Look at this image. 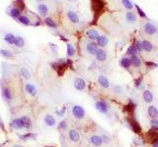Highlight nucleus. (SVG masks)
<instances>
[{
	"mask_svg": "<svg viewBox=\"0 0 158 147\" xmlns=\"http://www.w3.org/2000/svg\"><path fill=\"white\" fill-rule=\"evenodd\" d=\"M71 112H72L73 117L75 118V119H77V120H82V119H84L85 114H86L84 108H83V107L80 106V105H74V106L72 107Z\"/></svg>",
	"mask_w": 158,
	"mask_h": 147,
	"instance_id": "1",
	"label": "nucleus"
},
{
	"mask_svg": "<svg viewBox=\"0 0 158 147\" xmlns=\"http://www.w3.org/2000/svg\"><path fill=\"white\" fill-rule=\"evenodd\" d=\"M95 108L97 109L98 112H100L101 114H108L109 112V106L105 101H97L95 103Z\"/></svg>",
	"mask_w": 158,
	"mask_h": 147,
	"instance_id": "2",
	"label": "nucleus"
},
{
	"mask_svg": "<svg viewBox=\"0 0 158 147\" xmlns=\"http://www.w3.org/2000/svg\"><path fill=\"white\" fill-rule=\"evenodd\" d=\"M73 86H74V88H75V89H77L79 91H82V90L85 89L86 82H85V81L83 79H81V78H76L75 79H74V82H73Z\"/></svg>",
	"mask_w": 158,
	"mask_h": 147,
	"instance_id": "3",
	"label": "nucleus"
},
{
	"mask_svg": "<svg viewBox=\"0 0 158 147\" xmlns=\"http://www.w3.org/2000/svg\"><path fill=\"white\" fill-rule=\"evenodd\" d=\"M143 30L146 34L152 35L157 32V29L152 23H145L143 26Z\"/></svg>",
	"mask_w": 158,
	"mask_h": 147,
	"instance_id": "4",
	"label": "nucleus"
},
{
	"mask_svg": "<svg viewBox=\"0 0 158 147\" xmlns=\"http://www.w3.org/2000/svg\"><path fill=\"white\" fill-rule=\"evenodd\" d=\"M89 141L91 142V144L92 145H94L96 147H100V146H102L103 145V139H102V136H100V135H91L90 136V138H89Z\"/></svg>",
	"mask_w": 158,
	"mask_h": 147,
	"instance_id": "5",
	"label": "nucleus"
},
{
	"mask_svg": "<svg viewBox=\"0 0 158 147\" xmlns=\"http://www.w3.org/2000/svg\"><path fill=\"white\" fill-rule=\"evenodd\" d=\"M9 126H10V128H14V130H17V131L23 130V128H24V126H23V123H22L21 118H16V119H14L9 124Z\"/></svg>",
	"mask_w": 158,
	"mask_h": 147,
	"instance_id": "6",
	"label": "nucleus"
},
{
	"mask_svg": "<svg viewBox=\"0 0 158 147\" xmlns=\"http://www.w3.org/2000/svg\"><path fill=\"white\" fill-rule=\"evenodd\" d=\"M98 83L100 84V86H102L103 88H109L110 87V82L106 75H101L98 77Z\"/></svg>",
	"mask_w": 158,
	"mask_h": 147,
	"instance_id": "7",
	"label": "nucleus"
},
{
	"mask_svg": "<svg viewBox=\"0 0 158 147\" xmlns=\"http://www.w3.org/2000/svg\"><path fill=\"white\" fill-rule=\"evenodd\" d=\"M68 136H69V139L72 142L77 143V142L80 141V135H79L78 131L75 130H70L68 131Z\"/></svg>",
	"mask_w": 158,
	"mask_h": 147,
	"instance_id": "8",
	"label": "nucleus"
},
{
	"mask_svg": "<svg viewBox=\"0 0 158 147\" xmlns=\"http://www.w3.org/2000/svg\"><path fill=\"white\" fill-rule=\"evenodd\" d=\"M98 49H99V48H98V44L95 43V42H89V43L86 45V50H87V52H88L89 54H91V55H95Z\"/></svg>",
	"mask_w": 158,
	"mask_h": 147,
	"instance_id": "9",
	"label": "nucleus"
},
{
	"mask_svg": "<svg viewBox=\"0 0 158 147\" xmlns=\"http://www.w3.org/2000/svg\"><path fill=\"white\" fill-rule=\"evenodd\" d=\"M147 113L149 117L151 118V120L158 119V109L155 106H149L147 109Z\"/></svg>",
	"mask_w": 158,
	"mask_h": 147,
	"instance_id": "10",
	"label": "nucleus"
},
{
	"mask_svg": "<svg viewBox=\"0 0 158 147\" xmlns=\"http://www.w3.org/2000/svg\"><path fill=\"white\" fill-rule=\"evenodd\" d=\"M95 56H96V59L100 62H104L107 60V53L105 50H103V49H98Z\"/></svg>",
	"mask_w": 158,
	"mask_h": 147,
	"instance_id": "11",
	"label": "nucleus"
},
{
	"mask_svg": "<svg viewBox=\"0 0 158 147\" xmlns=\"http://www.w3.org/2000/svg\"><path fill=\"white\" fill-rule=\"evenodd\" d=\"M67 17H68V19L70 20V22H72V23H74V24H78L79 21H80L77 13L74 12V11H71V10L67 12Z\"/></svg>",
	"mask_w": 158,
	"mask_h": 147,
	"instance_id": "12",
	"label": "nucleus"
},
{
	"mask_svg": "<svg viewBox=\"0 0 158 147\" xmlns=\"http://www.w3.org/2000/svg\"><path fill=\"white\" fill-rule=\"evenodd\" d=\"M2 97L4 98V100L7 102H10L12 100V92L10 90V88L8 87L2 88Z\"/></svg>",
	"mask_w": 158,
	"mask_h": 147,
	"instance_id": "13",
	"label": "nucleus"
},
{
	"mask_svg": "<svg viewBox=\"0 0 158 147\" xmlns=\"http://www.w3.org/2000/svg\"><path fill=\"white\" fill-rule=\"evenodd\" d=\"M37 10L39 12V14L41 16H47V13H49V8H47V6L46 5V4L43 3H40L38 7H37Z\"/></svg>",
	"mask_w": 158,
	"mask_h": 147,
	"instance_id": "14",
	"label": "nucleus"
},
{
	"mask_svg": "<svg viewBox=\"0 0 158 147\" xmlns=\"http://www.w3.org/2000/svg\"><path fill=\"white\" fill-rule=\"evenodd\" d=\"M25 90L26 92H28L30 95L32 96H36L37 95V87L32 83H27L25 86Z\"/></svg>",
	"mask_w": 158,
	"mask_h": 147,
	"instance_id": "15",
	"label": "nucleus"
},
{
	"mask_svg": "<svg viewBox=\"0 0 158 147\" xmlns=\"http://www.w3.org/2000/svg\"><path fill=\"white\" fill-rule=\"evenodd\" d=\"M43 121H45L47 126H49V127H55L56 124L55 118L52 115H47L45 119H43Z\"/></svg>",
	"mask_w": 158,
	"mask_h": 147,
	"instance_id": "16",
	"label": "nucleus"
},
{
	"mask_svg": "<svg viewBox=\"0 0 158 147\" xmlns=\"http://www.w3.org/2000/svg\"><path fill=\"white\" fill-rule=\"evenodd\" d=\"M109 43V39L107 37H105V35H99V37L97 38V44L100 45L101 47H105L107 46Z\"/></svg>",
	"mask_w": 158,
	"mask_h": 147,
	"instance_id": "17",
	"label": "nucleus"
},
{
	"mask_svg": "<svg viewBox=\"0 0 158 147\" xmlns=\"http://www.w3.org/2000/svg\"><path fill=\"white\" fill-rule=\"evenodd\" d=\"M87 37L91 40H97V38L99 37V33L94 29H91L87 32Z\"/></svg>",
	"mask_w": 158,
	"mask_h": 147,
	"instance_id": "18",
	"label": "nucleus"
},
{
	"mask_svg": "<svg viewBox=\"0 0 158 147\" xmlns=\"http://www.w3.org/2000/svg\"><path fill=\"white\" fill-rule=\"evenodd\" d=\"M142 97L143 100L146 102V103H151L153 101V94L151 93V91L149 90H144L142 93Z\"/></svg>",
	"mask_w": 158,
	"mask_h": 147,
	"instance_id": "19",
	"label": "nucleus"
},
{
	"mask_svg": "<svg viewBox=\"0 0 158 147\" xmlns=\"http://www.w3.org/2000/svg\"><path fill=\"white\" fill-rule=\"evenodd\" d=\"M126 20L130 24H134L137 22V15L134 12H128L126 13Z\"/></svg>",
	"mask_w": 158,
	"mask_h": 147,
	"instance_id": "20",
	"label": "nucleus"
},
{
	"mask_svg": "<svg viewBox=\"0 0 158 147\" xmlns=\"http://www.w3.org/2000/svg\"><path fill=\"white\" fill-rule=\"evenodd\" d=\"M21 120H22V123H23L24 128L29 130V128H32V121H31L29 117H27V116H23V117H21Z\"/></svg>",
	"mask_w": 158,
	"mask_h": 147,
	"instance_id": "21",
	"label": "nucleus"
},
{
	"mask_svg": "<svg viewBox=\"0 0 158 147\" xmlns=\"http://www.w3.org/2000/svg\"><path fill=\"white\" fill-rule=\"evenodd\" d=\"M130 62H131V65L135 67V68H138V67L141 66V59H140L139 57H137V55L130 57Z\"/></svg>",
	"mask_w": 158,
	"mask_h": 147,
	"instance_id": "22",
	"label": "nucleus"
},
{
	"mask_svg": "<svg viewBox=\"0 0 158 147\" xmlns=\"http://www.w3.org/2000/svg\"><path fill=\"white\" fill-rule=\"evenodd\" d=\"M9 15L15 19H18V18L21 16V9H19L18 7H13L11 8V10L9 12Z\"/></svg>",
	"mask_w": 158,
	"mask_h": 147,
	"instance_id": "23",
	"label": "nucleus"
},
{
	"mask_svg": "<svg viewBox=\"0 0 158 147\" xmlns=\"http://www.w3.org/2000/svg\"><path fill=\"white\" fill-rule=\"evenodd\" d=\"M15 38H16V37L13 33H6L5 34V37H4V40H5L8 44H14V42H15Z\"/></svg>",
	"mask_w": 158,
	"mask_h": 147,
	"instance_id": "24",
	"label": "nucleus"
},
{
	"mask_svg": "<svg viewBox=\"0 0 158 147\" xmlns=\"http://www.w3.org/2000/svg\"><path fill=\"white\" fill-rule=\"evenodd\" d=\"M0 55L2 57L6 58V59H12L14 55L10 50H7V49H0Z\"/></svg>",
	"mask_w": 158,
	"mask_h": 147,
	"instance_id": "25",
	"label": "nucleus"
},
{
	"mask_svg": "<svg viewBox=\"0 0 158 147\" xmlns=\"http://www.w3.org/2000/svg\"><path fill=\"white\" fill-rule=\"evenodd\" d=\"M14 45H15L16 47H19V48L24 47V45H25V40H24V38L22 37H16V38H15V42H14Z\"/></svg>",
	"mask_w": 158,
	"mask_h": 147,
	"instance_id": "26",
	"label": "nucleus"
},
{
	"mask_svg": "<svg viewBox=\"0 0 158 147\" xmlns=\"http://www.w3.org/2000/svg\"><path fill=\"white\" fill-rule=\"evenodd\" d=\"M18 21L20 22L21 24H23L25 26H29L31 24V20L29 19V17L26 16V15H21L18 18Z\"/></svg>",
	"mask_w": 158,
	"mask_h": 147,
	"instance_id": "27",
	"label": "nucleus"
},
{
	"mask_svg": "<svg viewBox=\"0 0 158 147\" xmlns=\"http://www.w3.org/2000/svg\"><path fill=\"white\" fill-rule=\"evenodd\" d=\"M130 127L134 130V132H137V133L140 132L141 128H140V126L137 124V122H135V121H134V120H131V121H130Z\"/></svg>",
	"mask_w": 158,
	"mask_h": 147,
	"instance_id": "28",
	"label": "nucleus"
},
{
	"mask_svg": "<svg viewBox=\"0 0 158 147\" xmlns=\"http://www.w3.org/2000/svg\"><path fill=\"white\" fill-rule=\"evenodd\" d=\"M141 43H142V48H143V50H145L146 52H150V51H152V49H153V45L152 44L149 42V41H147V40H143V41H141Z\"/></svg>",
	"mask_w": 158,
	"mask_h": 147,
	"instance_id": "29",
	"label": "nucleus"
},
{
	"mask_svg": "<svg viewBox=\"0 0 158 147\" xmlns=\"http://www.w3.org/2000/svg\"><path fill=\"white\" fill-rule=\"evenodd\" d=\"M121 66L125 69H129L130 67L131 66L130 59H129V58H126V57L122 58V59L121 60Z\"/></svg>",
	"mask_w": 158,
	"mask_h": 147,
	"instance_id": "30",
	"label": "nucleus"
},
{
	"mask_svg": "<svg viewBox=\"0 0 158 147\" xmlns=\"http://www.w3.org/2000/svg\"><path fill=\"white\" fill-rule=\"evenodd\" d=\"M45 23L47 26H50V28H52V29H55L56 26H58V25H56L55 22L51 19V18H46V20H45Z\"/></svg>",
	"mask_w": 158,
	"mask_h": 147,
	"instance_id": "31",
	"label": "nucleus"
},
{
	"mask_svg": "<svg viewBox=\"0 0 158 147\" xmlns=\"http://www.w3.org/2000/svg\"><path fill=\"white\" fill-rule=\"evenodd\" d=\"M21 75L25 79H29L31 78V73L27 68H21Z\"/></svg>",
	"mask_w": 158,
	"mask_h": 147,
	"instance_id": "32",
	"label": "nucleus"
},
{
	"mask_svg": "<svg viewBox=\"0 0 158 147\" xmlns=\"http://www.w3.org/2000/svg\"><path fill=\"white\" fill-rule=\"evenodd\" d=\"M104 6V3L102 2V0H93V7L95 10H99Z\"/></svg>",
	"mask_w": 158,
	"mask_h": 147,
	"instance_id": "33",
	"label": "nucleus"
},
{
	"mask_svg": "<svg viewBox=\"0 0 158 147\" xmlns=\"http://www.w3.org/2000/svg\"><path fill=\"white\" fill-rule=\"evenodd\" d=\"M137 52H138V51L137 50V48H135V46H134V45H131V46L129 47L128 51H126V54H128V55H130V56H134V55H137Z\"/></svg>",
	"mask_w": 158,
	"mask_h": 147,
	"instance_id": "34",
	"label": "nucleus"
},
{
	"mask_svg": "<svg viewBox=\"0 0 158 147\" xmlns=\"http://www.w3.org/2000/svg\"><path fill=\"white\" fill-rule=\"evenodd\" d=\"M74 54H75V48H74L72 44H67V55L71 57Z\"/></svg>",
	"mask_w": 158,
	"mask_h": 147,
	"instance_id": "35",
	"label": "nucleus"
},
{
	"mask_svg": "<svg viewBox=\"0 0 158 147\" xmlns=\"http://www.w3.org/2000/svg\"><path fill=\"white\" fill-rule=\"evenodd\" d=\"M20 138H21V139H23V140H27V139H35V138H36V135H34V133H27V135H20Z\"/></svg>",
	"mask_w": 158,
	"mask_h": 147,
	"instance_id": "36",
	"label": "nucleus"
},
{
	"mask_svg": "<svg viewBox=\"0 0 158 147\" xmlns=\"http://www.w3.org/2000/svg\"><path fill=\"white\" fill-rule=\"evenodd\" d=\"M122 5H124V7L129 9V10L133 9V7H134V4L131 3V1H130V0H122Z\"/></svg>",
	"mask_w": 158,
	"mask_h": 147,
	"instance_id": "37",
	"label": "nucleus"
},
{
	"mask_svg": "<svg viewBox=\"0 0 158 147\" xmlns=\"http://www.w3.org/2000/svg\"><path fill=\"white\" fill-rule=\"evenodd\" d=\"M151 126L153 128V130L158 131V119L151 120Z\"/></svg>",
	"mask_w": 158,
	"mask_h": 147,
	"instance_id": "38",
	"label": "nucleus"
},
{
	"mask_svg": "<svg viewBox=\"0 0 158 147\" xmlns=\"http://www.w3.org/2000/svg\"><path fill=\"white\" fill-rule=\"evenodd\" d=\"M58 128H59V130H62V131H65L67 128V123L65 122V121H62V122H60L59 124H58Z\"/></svg>",
	"mask_w": 158,
	"mask_h": 147,
	"instance_id": "39",
	"label": "nucleus"
},
{
	"mask_svg": "<svg viewBox=\"0 0 158 147\" xmlns=\"http://www.w3.org/2000/svg\"><path fill=\"white\" fill-rule=\"evenodd\" d=\"M134 46H135V48H137V50L139 51V52L143 50V48H142V43L140 42V41H137V42H135Z\"/></svg>",
	"mask_w": 158,
	"mask_h": 147,
	"instance_id": "40",
	"label": "nucleus"
},
{
	"mask_svg": "<svg viewBox=\"0 0 158 147\" xmlns=\"http://www.w3.org/2000/svg\"><path fill=\"white\" fill-rule=\"evenodd\" d=\"M102 139H103L104 143H106V144H108V143H110V142H111V138H110V136H108L106 135H102Z\"/></svg>",
	"mask_w": 158,
	"mask_h": 147,
	"instance_id": "41",
	"label": "nucleus"
},
{
	"mask_svg": "<svg viewBox=\"0 0 158 147\" xmlns=\"http://www.w3.org/2000/svg\"><path fill=\"white\" fill-rule=\"evenodd\" d=\"M137 12H138V14H139V16L140 17H142V18H145L146 17V15H145V13H144L141 9H140L138 6H137Z\"/></svg>",
	"mask_w": 158,
	"mask_h": 147,
	"instance_id": "42",
	"label": "nucleus"
},
{
	"mask_svg": "<svg viewBox=\"0 0 158 147\" xmlns=\"http://www.w3.org/2000/svg\"><path fill=\"white\" fill-rule=\"evenodd\" d=\"M152 147H158V137L152 140Z\"/></svg>",
	"mask_w": 158,
	"mask_h": 147,
	"instance_id": "43",
	"label": "nucleus"
},
{
	"mask_svg": "<svg viewBox=\"0 0 158 147\" xmlns=\"http://www.w3.org/2000/svg\"><path fill=\"white\" fill-rule=\"evenodd\" d=\"M65 110H66V108H65V107H63L62 110H61V111H56V113H58L60 116V117H61V116H63V113H64Z\"/></svg>",
	"mask_w": 158,
	"mask_h": 147,
	"instance_id": "44",
	"label": "nucleus"
},
{
	"mask_svg": "<svg viewBox=\"0 0 158 147\" xmlns=\"http://www.w3.org/2000/svg\"><path fill=\"white\" fill-rule=\"evenodd\" d=\"M115 91L117 93H122V87H120V86H115Z\"/></svg>",
	"mask_w": 158,
	"mask_h": 147,
	"instance_id": "45",
	"label": "nucleus"
},
{
	"mask_svg": "<svg viewBox=\"0 0 158 147\" xmlns=\"http://www.w3.org/2000/svg\"><path fill=\"white\" fill-rule=\"evenodd\" d=\"M0 128H2V130H4V123L2 121V119L0 118Z\"/></svg>",
	"mask_w": 158,
	"mask_h": 147,
	"instance_id": "46",
	"label": "nucleus"
},
{
	"mask_svg": "<svg viewBox=\"0 0 158 147\" xmlns=\"http://www.w3.org/2000/svg\"><path fill=\"white\" fill-rule=\"evenodd\" d=\"M13 147H23V146H22V145H18V144H16V145H14Z\"/></svg>",
	"mask_w": 158,
	"mask_h": 147,
	"instance_id": "47",
	"label": "nucleus"
},
{
	"mask_svg": "<svg viewBox=\"0 0 158 147\" xmlns=\"http://www.w3.org/2000/svg\"><path fill=\"white\" fill-rule=\"evenodd\" d=\"M40 1H43V0H40Z\"/></svg>",
	"mask_w": 158,
	"mask_h": 147,
	"instance_id": "48",
	"label": "nucleus"
},
{
	"mask_svg": "<svg viewBox=\"0 0 158 147\" xmlns=\"http://www.w3.org/2000/svg\"><path fill=\"white\" fill-rule=\"evenodd\" d=\"M0 147H3V146H2V145H0Z\"/></svg>",
	"mask_w": 158,
	"mask_h": 147,
	"instance_id": "49",
	"label": "nucleus"
}]
</instances>
